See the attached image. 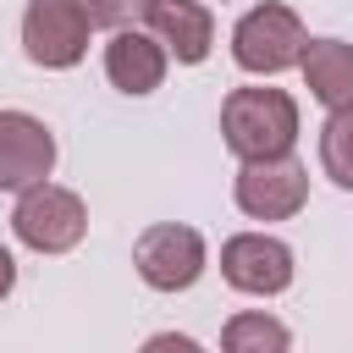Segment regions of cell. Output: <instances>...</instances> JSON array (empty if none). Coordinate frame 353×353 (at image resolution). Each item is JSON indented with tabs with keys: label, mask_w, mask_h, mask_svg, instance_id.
<instances>
[{
	"label": "cell",
	"mask_w": 353,
	"mask_h": 353,
	"mask_svg": "<svg viewBox=\"0 0 353 353\" xmlns=\"http://www.w3.org/2000/svg\"><path fill=\"white\" fill-rule=\"evenodd\" d=\"M221 138L226 149L248 160H281L298 143V99L287 88H232L221 105Z\"/></svg>",
	"instance_id": "cell-1"
},
{
	"label": "cell",
	"mask_w": 353,
	"mask_h": 353,
	"mask_svg": "<svg viewBox=\"0 0 353 353\" xmlns=\"http://www.w3.org/2000/svg\"><path fill=\"white\" fill-rule=\"evenodd\" d=\"M303 50H309V33H303L298 11L292 6H276V0L243 11L237 28H232V61L243 72H254V77H276V72L298 66Z\"/></svg>",
	"instance_id": "cell-2"
},
{
	"label": "cell",
	"mask_w": 353,
	"mask_h": 353,
	"mask_svg": "<svg viewBox=\"0 0 353 353\" xmlns=\"http://www.w3.org/2000/svg\"><path fill=\"white\" fill-rule=\"evenodd\" d=\"M11 232L17 243H28L33 254H72L88 237V204L61 188V182H39L17 199L11 210Z\"/></svg>",
	"instance_id": "cell-3"
},
{
	"label": "cell",
	"mask_w": 353,
	"mask_h": 353,
	"mask_svg": "<svg viewBox=\"0 0 353 353\" xmlns=\"http://www.w3.org/2000/svg\"><path fill=\"white\" fill-rule=\"evenodd\" d=\"M132 265H138L143 287H154V292H188V287L204 276L210 254H204V237H199L193 226H182V221H154V226L138 232Z\"/></svg>",
	"instance_id": "cell-4"
},
{
	"label": "cell",
	"mask_w": 353,
	"mask_h": 353,
	"mask_svg": "<svg viewBox=\"0 0 353 353\" xmlns=\"http://www.w3.org/2000/svg\"><path fill=\"white\" fill-rule=\"evenodd\" d=\"M88 22L72 0H28L22 11V50L44 72H66L88 55Z\"/></svg>",
	"instance_id": "cell-5"
},
{
	"label": "cell",
	"mask_w": 353,
	"mask_h": 353,
	"mask_svg": "<svg viewBox=\"0 0 353 353\" xmlns=\"http://www.w3.org/2000/svg\"><path fill=\"white\" fill-rule=\"evenodd\" d=\"M232 199L248 221H292L309 204V171L281 154V160H248L232 182Z\"/></svg>",
	"instance_id": "cell-6"
},
{
	"label": "cell",
	"mask_w": 353,
	"mask_h": 353,
	"mask_svg": "<svg viewBox=\"0 0 353 353\" xmlns=\"http://www.w3.org/2000/svg\"><path fill=\"white\" fill-rule=\"evenodd\" d=\"M292 248L270 232H237L221 243V276L226 287L248 292V298H276L292 287Z\"/></svg>",
	"instance_id": "cell-7"
},
{
	"label": "cell",
	"mask_w": 353,
	"mask_h": 353,
	"mask_svg": "<svg viewBox=\"0 0 353 353\" xmlns=\"http://www.w3.org/2000/svg\"><path fill=\"white\" fill-rule=\"evenodd\" d=\"M55 171V132L28 110H0V193H28Z\"/></svg>",
	"instance_id": "cell-8"
},
{
	"label": "cell",
	"mask_w": 353,
	"mask_h": 353,
	"mask_svg": "<svg viewBox=\"0 0 353 353\" xmlns=\"http://www.w3.org/2000/svg\"><path fill=\"white\" fill-rule=\"evenodd\" d=\"M143 22H149V33L160 39V50L176 55L182 66H199V61L215 50V17H210V6H199V0H149V6H143Z\"/></svg>",
	"instance_id": "cell-9"
},
{
	"label": "cell",
	"mask_w": 353,
	"mask_h": 353,
	"mask_svg": "<svg viewBox=\"0 0 353 353\" xmlns=\"http://www.w3.org/2000/svg\"><path fill=\"white\" fill-rule=\"evenodd\" d=\"M165 61L171 55L160 50V39L154 33H138V28H121L105 44V77L121 94H154L165 83Z\"/></svg>",
	"instance_id": "cell-10"
},
{
	"label": "cell",
	"mask_w": 353,
	"mask_h": 353,
	"mask_svg": "<svg viewBox=\"0 0 353 353\" xmlns=\"http://www.w3.org/2000/svg\"><path fill=\"white\" fill-rule=\"evenodd\" d=\"M303 83L325 110H353V44L347 39H309L303 50Z\"/></svg>",
	"instance_id": "cell-11"
},
{
	"label": "cell",
	"mask_w": 353,
	"mask_h": 353,
	"mask_svg": "<svg viewBox=\"0 0 353 353\" xmlns=\"http://www.w3.org/2000/svg\"><path fill=\"white\" fill-rule=\"evenodd\" d=\"M287 347H292V331L265 309H243L221 325V353H287Z\"/></svg>",
	"instance_id": "cell-12"
},
{
	"label": "cell",
	"mask_w": 353,
	"mask_h": 353,
	"mask_svg": "<svg viewBox=\"0 0 353 353\" xmlns=\"http://www.w3.org/2000/svg\"><path fill=\"white\" fill-rule=\"evenodd\" d=\"M320 165L336 188L353 193V110H331L320 127Z\"/></svg>",
	"instance_id": "cell-13"
},
{
	"label": "cell",
	"mask_w": 353,
	"mask_h": 353,
	"mask_svg": "<svg viewBox=\"0 0 353 353\" xmlns=\"http://www.w3.org/2000/svg\"><path fill=\"white\" fill-rule=\"evenodd\" d=\"M72 6L83 11L88 28H110V33H121V28H132V22L143 17L149 0H72Z\"/></svg>",
	"instance_id": "cell-14"
},
{
	"label": "cell",
	"mask_w": 353,
	"mask_h": 353,
	"mask_svg": "<svg viewBox=\"0 0 353 353\" xmlns=\"http://www.w3.org/2000/svg\"><path fill=\"white\" fill-rule=\"evenodd\" d=\"M138 353H204V347H199L193 336H182V331H154Z\"/></svg>",
	"instance_id": "cell-15"
},
{
	"label": "cell",
	"mask_w": 353,
	"mask_h": 353,
	"mask_svg": "<svg viewBox=\"0 0 353 353\" xmlns=\"http://www.w3.org/2000/svg\"><path fill=\"white\" fill-rule=\"evenodd\" d=\"M11 287H17V259H11V248L0 243V298H6Z\"/></svg>",
	"instance_id": "cell-16"
}]
</instances>
